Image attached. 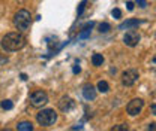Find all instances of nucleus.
Segmentation results:
<instances>
[{
  "instance_id": "1",
  "label": "nucleus",
  "mask_w": 156,
  "mask_h": 131,
  "mask_svg": "<svg viewBox=\"0 0 156 131\" xmlns=\"http://www.w3.org/2000/svg\"><path fill=\"white\" fill-rule=\"evenodd\" d=\"M0 45L5 51L15 52V51H20L26 46V38L21 33H8L3 36Z\"/></svg>"
},
{
  "instance_id": "2",
  "label": "nucleus",
  "mask_w": 156,
  "mask_h": 131,
  "mask_svg": "<svg viewBox=\"0 0 156 131\" xmlns=\"http://www.w3.org/2000/svg\"><path fill=\"white\" fill-rule=\"evenodd\" d=\"M30 24H32V15L29 11L26 9H21L15 14L14 17V25L18 31H27L30 28Z\"/></svg>"
},
{
  "instance_id": "3",
  "label": "nucleus",
  "mask_w": 156,
  "mask_h": 131,
  "mask_svg": "<svg viewBox=\"0 0 156 131\" xmlns=\"http://www.w3.org/2000/svg\"><path fill=\"white\" fill-rule=\"evenodd\" d=\"M57 112L54 109H42L41 112L36 115V121L39 125L42 127H51L57 122Z\"/></svg>"
},
{
  "instance_id": "4",
  "label": "nucleus",
  "mask_w": 156,
  "mask_h": 131,
  "mask_svg": "<svg viewBox=\"0 0 156 131\" xmlns=\"http://www.w3.org/2000/svg\"><path fill=\"white\" fill-rule=\"evenodd\" d=\"M48 103V95L45 91L38 90V91H33L30 94V104L33 107H42Z\"/></svg>"
},
{
  "instance_id": "5",
  "label": "nucleus",
  "mask_w": 156,
  "mask_h": 131,
  "mask_svg": "<svg viewBox=\"0 0 156 131\" xmlns=\"http://www.w3.org/2000/svg\"><path fill=\"white\" fill-rule=\"evenodd\" d=\"M138 77H140L138 70H135V69H129V70L123 72V75H122V84H123L125 87H132L136 80H138Z\"/></svg>"
},
{
  "instance_id": "6",
  "label": "nucleus",
  "mask_w": 156,
  "mask_h": 131,
  "mask_svg": "<svg viewBox=\"0 0 156 131\" xmlns=\"http://www.w3.org/2000/svg\"><path fill=\"white\" fill-rule=\"evenodd\" d=\"M143 107H144V101L141 98H134V100H131L128 103L126 112H128V115H131V116H136V115L141 113Z\"/></svg>"
},
{
  "instance_id": "7",
  "label": "nucleus",
  "mask_w": 156,
  "mask_h": 131,
  "mask_svg": "<svg viewBox=\"0 0 156 131\" xmlns=\"http://www.w3.org/2000/svg\"><path fill=\"white\" fill-rule=\"evenodd\" d=\"M140 33H136L135 30H129L125 36H123V42H125V45H128V46H131V48H134L138 45V42H140Z\"/></svg>"
},
{
  "instance_id": "8",
  "label": "nucleus",
  "mask_w": 156,
  "mask_h": 131,
  "mask_svg": "<svg viewBox=\"0 0 156 131\" xmlns=\"http://www.w3.org/2000/svg\"><path fill=\"white\" fill-rule=\"evenodd\" d=\"M75 107V101L71 98V97H62L60 101H58V109L62 112H71L72 109Z\"/></svg>"
},
{
  "instance_id": "9",
  "label": "nucleus",
  "mask_w": 156,
  "mask_h": 131,
  "mask_svg": "<svg viewBox=\"0 0 156 131\" xmlns=\"http://www.w3.org/2000/svg\"><path fill=\"white\" fill-rule=\"evenodd\" d=\"M141 24V21L136 18H131V19H126V21H123L120 25H119V30H132V28H135Z\"/></svg>"
},
{
  "instance_id": "10",
  "label": "nucleus",
  "mask_w": 156,
  "mask_h": 131,
  "mask_svg": "<svg viewBox=\"0 0 156 131\" xmlns=\"http://www.w3.org/2000/svg\"><path fill=\"white\" fill-rule=\"evenodd\" d=\"M83 95H84V98L89 100V101L95 100V98H96V88H95L93 85H86V87L83 88Z\"/></svg>"
},
{
  "instance_id": "11",
  "label": "nucleus",
  "mask_w": 156,
  "mask_h": 131,
  "mask_svg": "<svg viewBox=\"0 0 156 131\" xmlns=\"http://www.w3.org/2000/svg\"><path fill=\"white\" fill-rule=\"evenodd\" d=\"M17 131H33V124L30 121H21L17 125Z\"/></svg>"
},
{
  "instance_id": "12",
  "label": "nucleus",
  "mask_w": 156,
  "mask_h": 131,
  "mask_svg": "<svg viewBox=\"0 0 156 131\" xmlns=\"http://www.w3.org/2000/svg\"><path fill=\"white\" fill-rule=\"evenodd\" d=\"M92 63H93V66H102V63H104L102 54H93L92 55Z\"/></svg>"
},
{
  "instance_id": "13",
  "label": "nucleus",
  "mask_w": 156,
  "mask_h": 131,
  "mask_svg": "<svg viewBox=\"0 0 156 131\" xmlns=\"http://www.w3.org/2000/svg\"><path fill=\"white\" fill-rule=\"evenodd\" d=\"M108 90H110V85L105 80H99L98 82V91L99 93H108Z\"/></svg>"
},
{
  "instance_id": "14",
  "label": "nucleus",
  "mask_w": 156,
  "mask_h": 131,
  "mask_svg": "<svg viewBox=\"0 0 156 131\" xmlns=\"http://www.w3.org/2000/svg\"><path fill=\"white\" fill-rule=\"evenodd\" d=\"M111 30V25L108 24V22H102V24H99V31L101 33H108Z\"/></svg>"
},
{
  "instance_id": "15",
  "label": "nucleus",
  "mask_w": 156,
  "mask_h": 131,
  "mask_svg": "<svg viewBox=\"0 0 156 131\" xmlns=\"http://www.w3.org/2000/svg\"><path fill=\"white\" fill-rule=\"evenodd\" d=\"M2 107H3L5 110H11V109L14 107V103H12L11 100H3V101H2Z\"/></svg>"
},
{
  "instance_id": "16",
  "label": "nucleus",
  "mask_w": 156,
  "mask_h": 131,
  "mask_svg": "<svg viewBox=\"0 0 156 131\" xmlns=\"http://www.w3.org/2000/svg\"><path fill=\"white\" fill-rule=\"evenodd\" d=\"M111 131H128V124H119V125H114Z\"/></svg>"
},
{
  "instance_id": "17",
  "label": "nucleus",
  "mask_w": 156,
  "mask_h": 131,
  "mask_svg": "<svg viewBox=\"0 0 156 131\" xmlns=\"http://www.w3.org/2000/svg\"><path fill=\"white\" fill-rule=\"evenodd\" d=\"M86 5H87V0H83V2L78 5V9H77L78 15H83V12H84V9H86Z\"/></svg>"
},
{
  "instance_id": "18",
  "label": "nucleus",
  "mask_w": 156,
  "mask_h": 131,
  "mask_svg": "<svg viewBox=\"0 0 156 131\" xmlns=\"http://www.w3.org/2000/svg\"><path fill=\"white\" fill-rule=\"evenodd\" d=\"M90 31H92V30H83V31L78 34V39H87L90 36Z\"/></svg>"
},
{
  "instance_id": "19",
  "label": "nucleus",
  "mask_w": 156,
  "mask_h": 131,
  "mask_svg": "<svg viewBox=\"0 0 156 131\" xmlns=\"http://www.w3.org/2000/svg\"><path fill=\"white\" fill-rule=\"evenodd\" d=\"M135 3L140 6V8H143V9L147 8V2H146V0H135Z\"/></svg>"
},
{
  "instance_id": "20",
  "label": "nucleus",
  "mask_w": 156,
  "mask_h": 131,
  "mask_svg": "<svg viewBox=\"0 0 156 131\" xmlns=\"http://www.w3.org/2000/svg\"><path fill=\"white\" fill-rule=\"evenodd\" d=\"M111 15H113L114 18H120V17H122V12H120V9H113Z\"/></svg>"
},
{
  "instance_id": "21",
  "label": "nucleus",
  "mask_w": 156,
  "mask_h": 131,
  "mask_svg": "<svg viewBox=\"0 0 156 131\" xmlns=\"http://www.w3.org/2000/svg\"><path fill=\"white\" fill-rule=\"evenodd\" d=\"M126 8H128V11H134V3L132 2H126Z\"/></svg>"
},
{
  "instance_id": "22",
  "label": "nucleus",
  "mask_w": 156,
  "mask_h": 131,
  "mask_svg": "<svg viewBox=\"0 0 156 131\" xmlns=\"http://www.w3.org/2000/svg\"><path fill=\"white\" fill-rule=\"evenodd\" d=\"M147 131H156V124H155V122H152V124L149 125V128H147Z\"/></svg>"
},
{
  "instance_id": "23",
  "label": "nucleus",
  "mask_w": 156,
  "mask_h": 131,
  "mask_svg": "<svg viewBox=\"0 0 156 131\" xmlns=\"http://www.w3.org/2000/svg\"><path fill=\"white\" fill-rule=\"evenodd\" d=\"M72 72H74V73L77 75V73H80V72H81V67H80L78 64H75V66H74V70H72Z\"/></svg>"
},
{
  "instance_id": "24",
  "label": "nucleus",
  "mask_w": 156,
  "mask_h": 131,
  "mask_svg": "<svg viewBox=\"0 0 156 131\" xmlns=\"http://www.w3.org/2000/svg\"><path fill=\"white\" fill-rule=\"evenodd\" d=\"M152 113H153V115L156 113V104H155V103L152 104Z\"/></svg>"
},
{
  "instance_id": "25",
  "label": "nucleus",
  "mask_w": 156,
  "mask_h": 131,
  "mask_svg": "<svg viewBox=\"0 0 156 131\" xmlns=\"http://www.w3.org/2000/svg\"><path fill=\"white\" fill-rule=\"evenodd\" d=\"M21 79H23V80H27V75H26V73H21Z\"/></svg>"
},
{
  "instance_id": "26",
  "label": "nucleus",
  "mask_w": 156,
  "mask_h": 131,
  "mask_svg": "<svg viewBox=\"0 0 156 131\" xmlns=\"http://www.w3.org/2000/svg\"><path fill=\"white\" fill-rule=\"evenodd\" d=\"M0 131H12V130H9V128H3V130H0Z\"/></svg>"
}]
</instances>
